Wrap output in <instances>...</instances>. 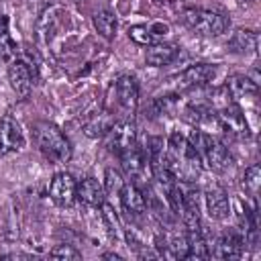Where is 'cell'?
Segmentation results:
<instances>
[{
	"label": "cell",
	"mask_w": 261,
	"mask_h": 261,
	"mask_svg": "<svg viewBox=\"0 0 261 261\" xmlns=\"http://www.w3.org/2000/svg\"><path fill=\"white\" fill-rule=\"evenodd\" d=\"M33 137L39 147V151L51 161V163H67L71 159V145L67 137L51 122H35L33 124Z\"/></svg>",
	"instance_id": "6da1fadb"
},
{
	"label": "cell",
	"mask_w": 261,
	"mask_h": 261,
	"mask_svg": "<svg viewBox=\"0 0 261 261\" xmlns=\"http://www.w3.org/2000/svg\"><path fill=\"white\" fill-rule=\"evenodd\" d=\"M184 24L204 37H218L228 29V18L216 10H206V8H188L181 14Z\"/></svg>",
	"instance_id": "7a4b0ae2"
},
{
	"label": "cell",
	"mask_w": 261,
	"mask_h": 261,
	"mask_svg": "<svg viewBox=\"0 0 261 261\" xmlns=\"http://www.w3.org/2000/svg\"><path fill=\"white\" fill-rule=\"evenodd\" d=\"M216 75V67L210 63H194L190 67H186L181 73H177L173 77V88L177 92L184 90H194L200 86H206L210 80H214Z\"/></svg>",
	"instance_id": "3957f363"
},
{
	"label": "cell",
	"mask_w": 261,
	"mask_h": 261,
	"mask_svg": "<svg viewBox=\"0 0 261 261\" xmlns=\"http://www.w3.org/2000/svg\"><path fill=\"white\" fill-rule=\"evenodd\" d=\"M216 120H218L220 130H224L237 139H249L251 137L249 124H247L245 114H243L239 104H224L222 110L216 114Z\"/></svg>",
	"instance_id": "277c9868"
},
{
	"label": "cell",
	"mask_w": 261,
	"mask_h": 261,
	"mask_svg": "<svg viewBox=\"0 0 261 261\" xmlns=\"http://www.w3.org/2000/svg\"><path fill=\"white\" fill-rule=\"evenodd\" d=\"M108 149L116 155H122L126 149H130L135 143H137V128L130 120H120V122H114L110 128H108Z\"/></svg>",
	"instance_id": "5b68a950"
},
{
	"label": "cell",
	"mask_w": 261,
	"mask_h": 261,
	"mask_svg": "<svg viewBox=\"0 0 261 261\" xmlns=\"http://www.w3.org/2000/svg\"><path fill=\"white\" fill-rule=\"evenodd\" d=\"M120 159H122V167H124V171L130 175V177H135V179H149V175H153V171H151V163H149V157H147V153L135 143L130 149H126L122 155H120Z\"/></svg>",
	"instance_id": "8992f818"
},
{
	"label": "cell",
	"mask_w": 261,
	"mask_h": 261,
	"mask_svg": "<svg viewBox=\"0 0 261 261\" xmlns=\"http://www.w3.org/2000/svg\"><path fill=\"white\" fill-rule=\"evenodd\" d=\"M202 157L206 159L208 167L216 173H222L226 171L230 165H232V155L230 151L226 149V145L218 139H212L208 137L206 139V145H204V151H202Z\"/></svg>",
	"instance_id": "52a82bcc"
},
{
	"label": "cell",
	"mask_w": 261,
	"mask_h": 261,
	"mask_svg": "<svg viewBox=\"0 0 261 261\" xmlns=\"http://www.w3.org/2000/svg\"><path fill=\"white\" fill-rule=\"evenodd\" d=\"M75 186L77 184L69 173H65V171L55 173L51 179V186H49V196L57 206L67 208L75 202Z\"/></svg>",
	"instance_id": "ba28073f"
},
{
	"label": "cell",
	"mask_w": 261,
	"mask_h": 261,
	"mask_svg": "<svg viewBox=\"0 0 261 261\" xmlns=\"http://www.w3.org/2000/svg\"><path fill=\"white\" fill-rule=\"evenodd\" d=\"M24 145V135L20 124L12 116H2L0 118V153H14L20 151Z\"/></svg>",
	"instance_id": "9c48e42d"
},
{
	"label": "cell",
	"mask_w": 261,
	"mask_h": 261,
	"mask_svg": "<svg viewBox=\"0 0 261 261\" xmlns=\"http://www.w3.org/2000/svg\"><path fill=\"white\" fill-rule=\"evenodd\" d=\"M8 82H10L12 90L18 96H22V98L29 96V92L33 88V69H31V65L20 57L12 59L10 65H8Z\"/></svg>",
	"instance_id": "30bf717a"
},
{
	"label": "cell",
	"mask_w": 261,
	"mask_h": 261,
	"mask_svg": "<svg viewBox=\"0 0 261 261\" xmlns=\"http://www.w3.org/2000/svg\"><path fill=\"white\" fill-rule=\"evenodd\" d=\"M116 98H118V104L133 112L137 108V102H139V86H137V80L128 73L120 75L116 80Z\"/></svg>",
	"instance_id": "8fae6325"
},
{
	"label": "cell",
	"mask_w": 261,
	"mask_h": 261,
	"mask_svg": "<svg viewBox=\"0 0 261 261\" xmlns=\"http://www.w3.org/2000/svg\"><path fill=\"white\" fill-rule=\"evenodd\" d=\"M206 208H208L210 218H214V220H224L228 216L230 202H228L226 192L220 186H212L206 190Z\"/></svg>",
	"instance_id": "7c38bea8"
},
{
	"label": "cell",
	"mask_w": 261,
	"mask_h": 261,
	"mask_svg": "<svg viewBox=\"0 0 261 261\" xmlns=\"http://www.w3.org/2000/svg\"><path fill=\"white\" fill-rule=\"evenodd\" d=\"M179 53V47L173 43H151L145 53V61L153 67H161L171 63Z\"/></svg>",
	"instance_id": "4fadbf2b"
},
{
	"label": "cell",
	"mask_w": 261,
	"mask_h": 261,
	"mask_svg": "<svg viewBox=\"0 0 261 261\" xmlns=\"http://www.w3.org/2000/svg\"><path fill=\"white\" fill-rule=\"evenodd\" d=\"M75 198L88 206H102L104 204V188L94 177H86L75 186Z\"/></svg>",
	"instance_id": "5bb4252c"
},
{
	"label": "cell",
	"mask_w": 261,
	"mask_h": 261,
	"mask_svg": "<svg viewBox=\"0 0 261 261\" xmlns=\"http://www.w3.org/2000/svg\"><path fill=\"white\" fill-rule=\"evenodd\" d=\"M120 202L122 208L128 214H143L147 210V200L143 196V192L139 190L137 184H124L120 190Z\"/></svg>",
	"instance_id": "9a60e30c"
},
{
	"label": "cell",
	"mask_w": 261,
	"mask_h": 261,
	"mask_svg": "<svg viewBox=\"0 0 261 261\" xmlns=\"http://www.w3.org/2000/svg\"><path fill=\"white\" fill-rule=\"evenodd\" d=\"M241 253H243V239L234 232H228L216 241L214 253H210V255L220 257V259H239Z\"/></svg>",
	"instance_id": "2e32d148"
},
{
	"label": "cell",
	"mask_w": 261,
	"mask_h": 261,
	"mask_svg": "<svg viewBox=\"0 0 261 261\" xmlns=\"http://www.w3.org/2000/svg\"><path fill=\"white\" fill-rule=\"evenodd\" d=\"M228 49L232 53H239V55H249V53H255L257 51V33L249 31V29H239L230 41H228Z\"/></svg>",
	"instance_id": "e0dca14e"
},
{
	"label": "cell",
	"mask_w": 261,
	"mask_h": 261,
	"mask_svg": "<svg viewBox=\"0 0 261 261\" xmlns=\"http://www.w3.org/2000/svg\"><path fill=\"white\" fill-rule=\"evenodd\" d=\"M226 92L232 98H245V96L257 94V82L251 80L249 75L237 73V75H230L226 80Z\"/></svg>",
	"instance_id": "ac0fdd59"
},
{
	"label": "cell",
	"mask_w": 261,
	"mask_h": 261,
	"mask_svg": "<svg viewBox=\"0 0 261 261\" xmlns=\"http://www.w3.org/2000/svg\"><path fill=\"white\" fill-rule=\"evenodd\" d=\"M94 27H96V31H98L104 39H112L114 33H116V27H118L114 12L108 10V8L98 10V12L94 14Z\"/></svg>",
	"instance_id": "d6986e66"
},
{
	"label": "cell",
	"mask_w": 261,
	"mask_h": 261,
	"mask_svg": "<svg viewBox=\"0 0 261 261\" xmlns=\"http://www.w3.org/2000/svg\"><path fill=\"white\" fill-rule=\"evenodd\" d=\"M14 51V41L8 31V16L0 14V59H10Z\"/></svg>",
	"instance_id": "ffe728a7"
},
{
	"label": "cell",
	"mask_w": 261,
	"mask_h": 261,
	"mask_svg": "<svg viewBox=\"0 0 261 261\" xmlns=\"http://www.w3.org/2000/svg\"><path fill=\"white\" fill-rule=\"evenodd\" d=\"M104 181H106V192H108L110 196H120V190H122V186H124V179H122L120 171L108 167L106 173H104Z\"/></svg>",
	"instance_id": "44dd1931"
},
{
	"label": "cell",
	"mask_w": 261,
	"mask_h": 261,
	"mask_svg": "<svg viewBox=\"0 0 261 261\" xmlns=\"http://www.w3.org/2000/svg\"><path fill=\"white\" fill-rule=\"evenodd\" d=\"M259 184H261V169H259V165H251L245 171V190L253 198H257V194H259Z\"/></svg>",
	"instance_id": "7402d4cb"
},
{
	"label": "cell",
	"mask_w": 261,
	"mask_h": 261,
	"mask_svg": "<svg viewBox=\"0 0 261 261\" xmlns=\"http://www.w3.org/2000/svg\"><path fill=\"white\" fill-rule=\"evenodd\" d=\"M128 37L137 43V45H143V47H149L153 43V33L149 27L145 24H137V27H130L128 29Z\"/></svg>",
	"instance_id": "603a6c76"
},
{
	"label": "cell",
	"mask_w": 261,
	"mask_h": 261,
	"mask_svg": "<svg viewBox=\"0 0 261 261\" xmlns=\"http://www.w3.org/2000/svg\"><path fill=\"white\" fill-rule=\"evenodd\" d=\"M49 255H51L53 259H71V261L82 259V253H80L75 247H71V245H57V247L51 249Z\"/></svg>",
	"instance_id": "cb8c5ba5"
},
{
	"label": "cell",
	"mask_w": 261,
	"mask_h": 261,
	"mask_svg": "<svg viewBox=\"0 0 261 261\" xmlns=\"http://www.w3.org/2000/svg\"><path fill=\"white\" fill-rule=\"evenodd\" d=\"M102 257H104V259H114V261H120V259H122V257H120V255H116V253H104Z\"/></svg>",
	"instance_id": "d4e9b609"
}]
</instances>
